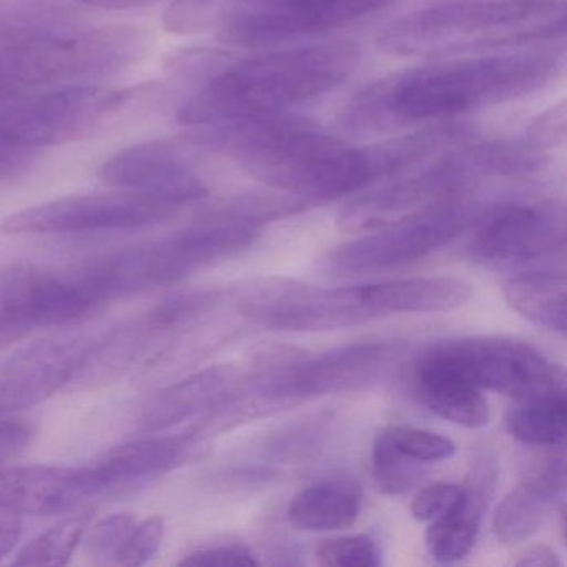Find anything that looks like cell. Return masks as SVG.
I'll return each instance as SVG.
<instances>
[{
	"label": "cell",
	"instance_id": "3",
	"mask_svg": "<svg viewBox=\"0 0 567 567\" xmlns=\"http://www.w3.org/2000/svg\"><path fill=\"white\" fill-rule=\"evenodd\" d=\"M544 165L546 154L529 141L461 142L394 184L351 198L338 214L337 227L367 234L457 200L481 182L524 177Z\"/></svg>",
	"mask_w": 567,
	"mask_h": 567
},
{
	"label": "cell",
	"instance_id": "40",
	"mask_svg": "<svg viewBox=\"0 0 567 567\" xmlns=\"http://www.w3.org/2000/svg\"><path fill=\"white\" fill-rule=\"evenodd\" d=\"M519 567H559L560 559L556 550L544 544H536L520 554L519 559L514 560Z\"/></svg>",
	"mask_w": 567,
	"mask_h": 567
},
{
	"label": "cell",
	"instance_id": "16",
	"mask_svg": "<svg viewBox=\"0 0 567 567\" xmlns=\"http://www.w3.org/2000/svg\"><path fill=\"white\" fill-rule=\"evenodd\" d=\"M101 178L115 190L148 195L185 207L207 197L208 187L167 141L142 142L112 155Z\"/></svg>",
	"mask_w": 567,
	"mask_h": 567
},
{
	"label": "cell",
	"instance_id": "23",
	"mask_svg": "<svg viewBox=\"0 0 567 567\" xmlns=\"http://www.w3.org/2000/svg\"><path fill=\"white\" fill-rule=\"evenodd\" d=\"M566 274L556 268H534L504 284L507 305L536 327L564 334L567 328Z\"/></svg>",
	"mask_w": 567,
	"mask_h": 567
},
{
	"label": "cell",
	"instance_id": "37",
	"mask_svg": "<svg viewBox=\"0 0 567 567\" xmlns=\"http://www.w3.org/2000/svg\"><path fill=\"white\" fill-rule=\"evenodd\" d=\"M35 436V427L21 417H2L0 420V463L19 456L28 450Z\"/></svg>",
	"mask_w": 567,
	"mask_h": 567
},
{
	"label": "cell",
	"instance_id": "32",
	"mask_svg": "<svg viewBox=\"0 0 567 567\" xmlns=\"http://www.w3.org/2000/svg\"><path fill=\"white\" fill-rule=\"evenodd\" d=\"M231 59L234 58L215 49H182L165 61V71L178 81L202 85L225 68Z\"/></svg>",
	"mask_w": 567,
	"mask_h": 567
},
{
	"label": "cell",
	"instance_id": "17",
	"mask_svg": "<svg viewBox=\"0 0 567 567\" xmlns=\"http://www.w3.org/2000/svg\"><path fill=\"white\" fill-rule=\"evenodd\" d=\"M89 466H0V509L24 516H51L101 499Z\"/></svg>",
	"mask_w": 567,
	"mask_h": 567
},
{
	"label": "cell",
	"instance_id": "13",
	"mask_svg": "<svg viewBox=\"0 0 567 567\" xmlns=\"http://www.w3.org/2000/svg\"><path fill=\"white\" fill-rule=\"evenodd\" d=\"M244 374L235 367H212L164 388L145 404L141 427L164 433L192 423L185 433L200 437L215 424L230 421L240 401Z\"/></svg>",
	"mask_w": 567,
	"mask_h": 567
},
{
	"label": "cell",
	"instance_id": "35",
	"mask_svg": "<svg viewBox=\"0 0 567 567\" xmlns=\"http://www.w3.org/2000/svg\"><path fill=\"white\" fill-rule=\"evenodd\" d=\"M461 486L446 481H436L417 491L411 501V516L420 523H430L444 513L460 496Z\"/></svg>",
	"mask_w": 567,
	"mask_h": 567
},
{
	"label": "cell",
	"instance_id": "29",
	"mask_svg": "<svg viewBox=\"0 0 567 567\" xmlns=\"http://www.w3.org/2000/svg\"><path fill=\"white\" fill-rule=\"evenodd\" d=\"M137 520L134 514L125 513L105 517L94 526L91 524L82 540L85 556L92 563L102 564V566L114 564L115 556L131 536Z\"/></svg>",
	"mask_w": 567,
	"mask_h": 567
},
{
	"label": "cell",
	"instance_id": "12",
	"mask_svg": "<svg viewBox=\"0 0 567 567\" xmlns=\"http://www.w3.org/2000/svg\"><path fill=\"white\" fill-rule=\"evenodd\" d=\"M82 317L84 308L65 275L22 264L0 268V348Z\"/></svg>",
	"mask_w": 567,
	"mask_h": 567
},
{
	"label": "cell",
	"instance_id": "41",
	"mask_svg": "<svg viewBox=\"0 0 567 567\" xmlns=\"http://www.w3.org/2000/svg\"><path fill=\"white\" fill-rule=\"evenodd\" d=\"M78 2L84 8L99 9V11H134V9L157 4L158 0H78Z\"/></svg>",
	"mask_w": 567,
	"mask_h": 567
},
{
	"label": "cell",
	"instance_id": "14",
	"mask_svg": "<svg viewBox=\"0 0 567 567\" xmlns=\"http://www.w3.org/2000/svg\"><path fill=\"white\" fill-rule=\"evenodd\" d=\"M92 348L75 338L42 340L0 360V420L54 396L84 371Z\"/></svg>",
	"mask_w": 567,
	"mask_h": 567
},
{
	"label": "cell",
	"instance_id": "2",
	"mask_svg": "<svg viewBox=\"0 0 567 567\" xmlns=\"http://www.w3.org/2000/svg\"><path fill=\"white\" fill-rule=\"evenodd\" d=\"M361 59L353 41L323 42L237 62L231 59L178 111L192 127L284 114L347 81Z\"/></svg>",
	"mask_w": 567,
	"mask_h": 567
},
{
	"label": "cell",
	"instance_id": "11",
	"mask_svg": "<svg viewBox=\"0 0 567 567\" xmlns=\"http://www.w3.org/2000/svg\"><path fill=\"white\" fill-rule=\"evenodd\" d=\"M566 210L556 200L517 202L484 215L471 240L476 264L524 265L564 255Z\"/></svg>",
	"mask_w": 567,
	"mask_h": 567
},
{
	"label": "cell",
	"instance_id": "39",
	"mask_svg": "<svg viewBox=\"0 0 567 567\" xmlns=\"http://www.w3.org/2000/svg\"><path fill=\"white\" fill-rule=\"evenodd\" d=\"M21 536V516L11 511L0 509V560L14 550Z\"/></svg>",
	"mask_w": 567,
	"mask_h": 567
},
{
	"label": "cell",
	"instance_id": "6",
	"mask_svg": "<svg viewBox=\"0 0 567 567\" xmlns=\"http://www.w3.org/2000/svg\"><path fill=\"white\" fill-rule=\"evenodd\" d=\"M396 353V344L386 341H360L313 357L271 350L255 361L245 391L250 403L281 404L357 390L377 380Z\"/></svg>",
	"mask_w": 567,
	"mask_h": 567
},
{
	"label": "cell",
	"instance_id": "33",
	"mask_svg": "<svg viewBox=\"0 0 567 567\" xmlns=\"http://www.w3.org/2000/svg\"><path fill=\"white\" fill-rule=\"evenodd\" d=\"M165 524L161 516L137 520L134 530L115 556V566H144L154 559L164 543Z\"/></svg>",
	"mask_w": 567,
	"mask_h": 567
},
{
	"label": "cell",
	"instance_id": "31",
	"mask_svg": "<svg viewBox=\"0 0 567 567\" xmlns=\"http://www.w3.org/2000/svg\"><path fill=\"white\" fill-rule=\"evenodd\" d=\"M386 433L398 451L423 464L447 460L456 451V444L450 437L423 427L394 426Z\"/></svg>",
	"mask_w": 567,
	"mask_h": 567
},
{
	"label": "cell",
	"instance_id": "7",
	"mask_svg": "<svg viewBox=\"0 0 567 567\" xmlns=\"http://www.w3.org/2000/svg\"><path fill=\"white\" fill-rule=\"evenodd\" d=\"M138 89L71 85L0 105V135L31 151L71 144L117 114Z\"/></svg>",
	"mask_w": 567,
	"mask_h": 567
},
{
	"label": "cell",
	"instance_id": "5",
	"mask_svg": "<svg viewBox=\"0 0 567 567\" xmlns=\"http://www.w3.org/2000/svg\"><path fill=\"white\" fill-rule=\"evenodd\" d=\"M148 48V32L128 24L0 42V105L121 74L137 65Z\"/></svg>",
	"mask_w": 567,
	"mask_h": 567
},
{
	"label": "cell",
	"instance_id": "25",
	"mask_svg": "<svg viewBox=\"0 0 567 567\" xmlns=\"http://www.w3.org/2000/svg\"><path fill=\"white\" fill-rule=\"evenodd\" d=\"M566 424V388L520 398L506 414L507 433L526 446H563Z\"/></svg>",
	"mask_w": 567,
	"mask_h": 567
},
{
	"label": "cell",
	"instance_id": "8",
	"mask_svg": "<svg viewBox=\"0 0 567 567\" xmlns=\"http://www.w3.org/2000/svg\"><path fill=\"white\" fill-rule=\"evenodd\" d=\"M473 212L461 198L331 250L321 265L333 275L370 274L423 260L453 241L470 225Z\"/></svg>",
	"mask_w": 567,
	"mask_h": 567
},
{
	"label": "cell",
	"instance_id": "26",
	"mask_svg": "<svg viewBox=\"0 0 567 567\" xmlns=\"http://www.w3.org/2000/svg\"><path fill=\"white\" fill-rule=\"evenodd\" d=\"M79 11L61 0H0V42L78 28Z\"/></svg>",
	"mask_w": 567,
	"mask_h": 567
},
{
	"label": "cell",
	"instance_id": "24",
	"mask_svg": "<svg viewBox=\"0 0 567 567\" xmlns=\"http://www.w3.org/2000/svg\"><path fill=\"white\" fill-rule=\"evenodd\" d=\"M278 2L280 0H172L162 16V24L177 35L220 32L265 14Z\"/></svg>",
	"mask_w": 567,
	"mask_h": 567
},
{
	"label": "cell",
	"instance_id": "9",
	"mask_svg": "<svg viewBox=\"0 0 567 567\" xmlns=\"http://www.w3.org/2000/svg\"><path fill=\"white\" fill-rule=\"evenodd\" d=\"M182 207L135 194L74 195L16 212L6 218L2 230L12 235H79L128 231L164 224Z\"/></svg>",
	"mask_w": 567,
	"mask_h": 567
},
{
	"label": "cell",
	"instance_id": "34",
	"mask_svg": "<svg viewBox=\"0 0 567 567\" xmlns=\"http://www.w3.org/2000/svg\"><path fill=\"white\" fill-rule=\"evenodd\" d=\"M178 564L194 567H255L258 559L250 547L227 543L192 550Z\"/></svg>",
	"mask_w": 567,
	"mask_h": 567
},
{
	"label": "cell",
	"instance_id": "38",
	"mask_svg": "<svg viewBox=\"0 0 567 567\" xmlns=\"http://www.w3.org/2000/svg\"><path fill=\"white\" fill-rule=\"evenodd\" d=\"M35 157L38 152L21 147L0 135V181L14 177L19 172L25 171Z\"/></svg>",
	"mask_w": 567,
	"mask_h": 567
},
{
	"label": "cell",
	"instance_id": "20",
	"mask_svg": "<svg viewBox=\"0 0 567 567\" xmlns=\"http://www.w3.org/2000/svg\"><path fill=\"white\" fill-rule=\"evenodd\" d=\"M413 388L417 400L443 420L467 430H481L489 423L483 391L431 344L414 361Z\"/></svg>",
	"mask_w": 567,
	"mask_h": 567
},
{
	"label": "cell",
	"instance_id": "21",
	"mask_svg": "<svg viewBox=\"0 0 567 567\" xmlns=\"http://www.w3.org/2000/svg\"><path fill=\"white\" fill-rule=\"evenodd\" d=\"M566 487L564 454L544 457L527 473L526 480L506 494L493 519V530L503 544L529 539L549 517Z\"/></svg>",
	"mask_w": 567,
	"mask_h": 567
},
{
	"label": "cell",
	"instance_id": "10",
	"mask_svg": "<svg viewBox=\"0 0 567 567\" xmlns=\"http://www.w3.org/2000/svg\"><path fill=\"white\" fill-rule=\"evenodd\" d=\"M481 391L520 400L564 386L563 368L524 341L509 338H451L431 344Z\"/></svg>",
	"mask_w": 567,
	"mask_h": 567
},
{
	"label": "cell",
	"instance_id": "1",
	"mask_svg": "<svg viewBox=\"0 0 567 567\" xmlns=\"http://www.w3.org/2000/svg\"><path fill=\"white\" fill-rule=\"evenodd\" d=\"M563 59L550 51L466 55L411 69L370 85L348 105L351 131L450 121L526 97L556 81Z\"/></svg>",
	"mask_w": 567,
	"mask_h": 567
},
{
	"label": "cell",
	"instance_id": "22",
	"mask_svg": "<svg viewBox=\"0 0 567 567\" xmlns=\"http://www.w3.org/2000/svg\"><path fill=\"white\" fill-rule=\"evenodd\" d=\"M363 507V489L350 477H330L310 484L291 499L288 519L310 533L347 529Z\"/></svg>",
	"mask_w": 567,
	"mask_h": 567
},
{
	"label": "cell",
	"instance_id": "15",
	"mask_svg": "<svg viewBox=\"0 0 567 567\" xmlns=\"http://www.w3.org/2000/svg\"><path fill=\"white\" fill-rule=\"evenodd\" d=\"M398 0H280L265 14L218 32L225 44L260 49L343 28Z\"/></svg>",
	"mask_w": 567,
	"mask_h": 567
},
{
	"label": "cell",
	"instance_id": "28",
	"mask_svg": "<svg viewBox=\"0 0 567 567\" xmlns=\"http://www.w3.org/2000/svg\"><path fill=\"white\" fill-rule=\"evenodd\" d=\"M424 464L404 456L394 447L386 430L378 434L371 451V467L378 489L386 496H400L416 487L424 476Z\"/></svg>",
	"mask_w": 567,
	"mask_h": 567
},
{
	"label": "cell",
	"instance_id": "4",
	"mask_svg": "<svg viewBox=\"0 0 567 567\" xmlns=\"http://www.w3.org/2000/svg\"><path fill=\"white\" fill-rule=\"evenodd\" d=\"M564 0H471L413 12L378 38L388 54L417 58L484 55L559 38Z\"/></svg>",
	"mask_w": 567,
	"mask_h": 567
},
{
	"label": "cell",
	"instance_id": "36",
	"mask_svg": "<svg viewBox=\"0 0 567 567\" xmlns=\"http://www.w3.org/2000/svg\"><path fill=\"white\" fill-rule=\"evenodd\" d=\"M566 104L554 105L533 122L527 141L543 151L559 147L566 141Z\"/></svg>",
	"mask_w": 567,
	"mask_h": 567
},
{
	"label": "cell",
	"instance_id": "18",
	"mask_svg": "<svg viewBox=\"0 0 567 567\" xmlns=\"http://www.w3.org/2000/svg\"><path fill=\"white\" fill-rule=\"evenodd\" d=\"M198 441L200 437L190 433L177 436L151 433V436L115 446L89 467L94 474L101 496H117L181 466L197 450L195 446Z\"/></svg>",
	"mask_w": 567,
	"mask_h": 567
},
{
	"label": "cell",
	"instance_id": "30",
	"mask_svg": "<svg viewBox=\"0 0 567 567\" xmlns=\"http://www.w3.org/2000/svg\"><path fill=\"white\" fill-rule=\"evenodd\" d=\"M318 563L328 567H377L381 564V549L367 534L334 537L318 544Z\"/></svg>",
	"mask_w": 567,
	"mask_h": 567
},
{
	"label": "cell",
	"instance_id": "27",
	"mask_svg": "<svg viewBox=\"0 0 567 567\" xmlns=\"http://www.w3.org/2000/svg\"><path fill=\"white\" fill-rule=\"evenodd\" d=\"M92 511H81L55 523L16 553V566H65L82 546L92 524Z\"/></svg>",
	"mask_w": 567,
	"mask_h": 567
},
{
	"label": "cell",
	"instance_id": "19",
	"mask_svg": "<svg viewBox=\"0 0 567 567\" xmlns=\"http://www.w3.org/2000/svg\"><path fill=\"white\" fill-rule=\"evenodd\" d=\"M496 457L480 454L473 463L470 480L461 486L457 499L426 529V547L436 563L451 564L464 559L476 544L487 501L497 483Z\"/></svg>",
	"mask_w": 567,
	"mask_h": 567
}]
</instances>
